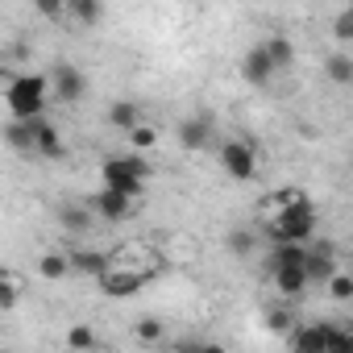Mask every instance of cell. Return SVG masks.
I'll use <instances>...</instances> for the list:
<instances>
[{
	"mask_svg": "<svg viewBox=\"0 0 353 353\" xmlns=\"http://www.w3.org/2000/svg\"><path fill=\"white\" fill-rule=\"evenodd\" d=\"M324 71H328V79L341 83V88L353 83V59H349V54H332V59L324 63Z\"/></svg>",
	"mask_w": 353,
	"mask_h": 353,
	"instance_id": "obj_23",
	"label": "cell"
},
{
	"mask_svg": "<svg viewBox=\"0 0 353 353\" xmlns=\"http://www.w3.org/2000/svg\"><path fill=\"white\" fill-rule=\"evenodd\" d=\"M38 13H42V17H54V21H59V17H67V5H38Z\"/></svg>",
	"mask_w": 353,
	"mask_h": 353,
	"instance_id": "obj_32",
	"label": "cell"
},
{
	"mask_svg": "<svg viewBox=\"0 0 353 353\" xmlns=\"http://www.w3.org/2000/svg\"><path fill=\"white\" fill-rule=\"evenodd\" d=\"M324 328L328 320H316V324H295L287 336H291V353H324Z\"/></svg>",
	"mask_w": 353,
	"mask_h": 353,
	"instance_id": "obj_11",
	"label": "cell"
},
{
	"mask_svg": "<svg viewBox=\"0 0 353 353\" xmlns=\"http://www.w3.org/2000/svg\"><path fill=\"white\" fill-rule=\"evenodd\" d=\"M212 133H216V121H212L208 112L179 121V145H183V150H204V145L212 141Z\"/></svg>",
	"mask_w": 353,
	"mask_h": 353,
	"instance_id": "obj_9",
	"label": "cell"
},
{
	"mask_svg": "<svg viewBox=\"0 0 353 353\" xmlns=\"http://www.w3.org/2000/svg\"><path fill=\"white\" fill-rule=\"evenodd\" d=\"M50 83H54V100H59V104H79L83 92H88V79H83L79 67H71V63H54Z\"/></svg>",
	"mask_w": 353,
	"mask_h": 353,
	"instance_id": "obj_6",
	"label": "cell"
},
{
	"mask_svg": "<svg viewBox=\"0 0 353 353\" xmlns=\"http://www.w3.org/2000/svg\"><path fill=\"white\" fill-rule=\"evenodd\" d=\"M316 225H320V216H316V204L307 200V196H299V200H291L287 208H279V216L270 221V241L274 245H307L312 237H316Z\"/></svg>",
	"mask_w": 353,
	"mask_h": 353,
	"instance_id": "obj_1",
	"label": "cell"
},
{
	"mask_svg": "<svg viewBox=\"0 0 353 353\" xmlns=\"http://www.w3.org/2000/svg\"><path fill=\"white\" fill-rule=\"evenodd\" d=\"M5 133V141L13 145V150H21V154H34V133H38V117L34 121H13L9 117V125L0 129Z\"/></svg>",
	"mask_w": 353,
	"mask_h": 353,
	"instance_id": "obj_16",
	"label": "cell"
},
{
	"mask_svg": "<svg viewBox=\"0 0 353 353\" xmlns=\"http://www.w3.org/2000/svg\"><path fill=\"white\" fill-rule=\"evenodd\" d=\"M196 353H225V345H212V341H208V345H200Z\"/></svg>",
	"mask_w": 353,
	"mask_h": 353,
	"instance_id": "obj_33",
	"label": "cell"
},
{
	"mask_svg": "<svg viewBox=\"0 0 353 353\" xmlns=\"http://www.w3.org/2000/svg\"><path fill=\"white\" fill-rule=\"evenodd\" d=\"M83 204L92 208V216H100V221H108V225H121V221L133 212V204H129L125 196L108 192V188H104V192H96V196H88Z\"/></svg>",
	"mask_w": 353,
	"mask_h": 353,
	"instance_id": "obj_8",
	"label": "cell"
},
{
	"mask_svg": "<svg viewBox=\"0 0 353 353\" xmlns=\"http://www.w3.org/2000/svg\"><path fill=\"white\" fill-rule=\"evenodd\" d=\"M332 38H336V42H353V9H341V13H336Z\"/></svg>",
	"mask_w": 353,
	"mask_h": 353,
	"instance_id": "obj_29",
	"label": "cell"
},
{
	"mask_svg": "<svg viewBox=\"0 0 353 353\" xmlns=\"http://www.w3.org/2000/svg\"><path fill=\"white\" fill-rule=\"evenodd\" d=\"M67 349L71 353H96V328L92 324H71L67 328Z\"/></svg>",
	"mask_w": 353,
	"mask_h": 353,
	"instance_id": "obj_19",
	"label": "cell"
},
{
	"mask_svg": "<svg viewBox=\"0 0 353 353\" xmlns=\"http://www.w3.org/2000/svg\"><path fill=\"white\" fill-rule=\"evenodd\" d=\"M266 328H270V332H279V336H287V332L295 328V312H291L287 303L270 307V312H266Z\"/></svg>",
	"mask_w": 353,
	"mask_h": 353,
	"instance_id": "obj_24",
	"label": "cell"
},
{
	"mask_svg": "<svg viewBox=\"0 0 353 353\" xmlns=\"http://www.w3.org/2000/svg\"><path fill=\"white\" fill-rule=\"evenodd\" d=\"M59 225H63L67 233H88V229H92V208H88L83 200H63V204H59Z\"/></svg>",
	"mask_w": 353,
	"mask_h": 353,
	"instance_id": "obj_15",
	"label": "cell"
},
{
	"mask_svg": "<svg viewBox=\"0 0 353 353\" xmlns=\"http://www.w3.org/2000/svg\"><path fill=\"white\" fill-rule=\"evenodd\" d=\"M270 283L279 287V295H283V299H299V295L307 291V274H303V266L274 270V274H270Z\"/></svg>",
	"mask_w": 353,
	"mask_h": 353,
	"instance_id": "obj_17",
	"label": "cell"
},
{
	"mask_svg": "<svg viewBox=\"0 0 353 353\" xmlns=\"http://www.w3.org/2000/svg\"><path fill=\"white\" fill-rule=\"evenodd\" d=\"M108 125H112V129H121V133H129V129H137V125H141V108H137L133 100H117V104L108 108Z\"/></svg>",
	"mask_w": 353,
	"mask_h": 353,
	"instance_id": "obj_18",
	"label": "cell"
},
{
	"mask_svg": "<svg viewBox=\"0 0 353 353\" xmlns=\"http://www.w3.org/2000/svg\"><path fill=\"white\" fill-rule=\"evenodd\" d=\"M145 283H150V274L129 270V266H112V270L100 279V291H104V295H112V299H129V295H137Z\"/></svg>",
	"mask_w": 353,
	"mask_h": 353,
	"instance_id": "obj_7",
	"label": "cell"
},
{
	"mask_svg": "<svg viewBox=\"0 0 353 353\" xmlns=\"http://www.w3.org/2000/svg\"><path fill=\"white\" fill-rule=\"evenodd\" d=\"M221 170L229 174V179H237V183H250L254 174H258V150H254V141H245V137L225 141L221 145Z\"/></svg>",
	"mask_w": 353,
	"mask_h": 353,
	"instance_id": "obj_3",
	"label": "cell"
},
{
	"mask_svg": "<svg viewBox=\"0 0 353 353\" xmlns=\"http://www.w3.org/2000/svg\"><path fill=\"white\" fill-rule=\"evenodd\" d=\"M67 353H71V349H67Z\"/></svg>",
	"mask_w": 353,
	"mask_h": 353,
	"instance_id": "obj_35",
	"label": "cell"
},
{
	"mask_svg": "<svg viewBox=\"0 0 353 353\" xmlns=\"http://www.w3.org/2000/svg\"><path fill=\"white\" fill-rule=\"evenodd\" d=\"M262 50H266V59H270L274 75H279V71H287V67H295V42H291L287 34H270V38L262 42Z\"/></svg>",
	"mask_w": 353,
	"mask_h": 353,
	"instance_id": "obj_14",
	"label": "cell"
},
{
	"mask_svg": "<svg viewBox=\"0 0 353 353\" xmlns=\"http://www.w3.org/2000/svg\"><path fill=\"white\" fill-rule=\"evenodd\" d=\"M229 250H233L237 258H250V254H254V229H233V233H229Z\"/></svg>",
	"mask_w": 353,
	"mask_h": 353,
	"instance_id": "obj_27",
	"label": "cell"
},
{
	"mask_svg": "<svg viewBox=\"0 0 353 353\" xmlns=\"http://www.w3.org/2000/svg\"><path fill=\"white\" fill-rule=\"evenodd\" d=\"M9 307H17V283L9 270H0V312H9Z\"/></svg>",
	"mask_w": 353,
	"mask_h": 353,
	"instance_id": "obj_28",
	"label": "cell"
},
{
	"mask_svg": "<svg viewBox=\"0 0 353 353\" xmlns=\"http://www.w3.org/2000/svg\"><path fill=\"white\" fill-rule=\"evenodd\" d=\"M34 154H38V158H63V154H67V150H63V133H59V125H50L46 117H38Z\"/></svg>",
	"mask_w": 353,
	"mask_h": 353,
	"instance_id": "obj_13",
	"label": "cell"
},
{
	"mask_svg": "<svg viewBox=\"0 0 353 353\" xmlns=\"http://www.w3.org/2000/svg\"><path fill=\"white\" fill-rule=\"evenodd\" d=\"M38 274H42V279H54V283H59V279H67V274H71L67 254H54V250H50V254H42V258H38Z\"/></svg>",
	"mask_w": 353,
	"mask_h": 353,
	"instance_id": "obj_21",
	"label": "cell"
},
{
	"mask_svg": "<svg viewBox=\"0 0 353 353\" xmlns=\"http://www.w3.org/2000/svg\"><path fill=\"white\" fill-rule=\"evenodd\" d=\"M100 174H104V188H108V192H117V196H125L129 204H133V200H141V192H145V183H141V179H133V174L117 162V154H112V158H104Z\"/></svg>",
	"mask_w": 353,
	"mask_h": 353,
	"instance_id": "obj_5",
	"label": "cell"
},
{
	"mask_svg": "<svg viewBox=\"0 0 353 353\" xmlns=\"http://www.w3.org/2000/svg\"><path fill=\"white\" fill-rule=\"evenodd\" d=\"M129 141H133V150H150L158 141V133L150 125H137V129H129Z\"/></svg>",
	"mask_w": 353,
	"mask_h": 353,
	"instance_id": "obj_31",
	"label": "cell"
},
{
	"mask_svg": "<svg viewBox=\"0 0 353 353\" xmlns=\"http://www.w3.org/2000/svg\"><path fill=\"white\" fill-rule=\"evenodd\" d=\"M67 262L75 274H92V279H104L112 270V258L104 250H75V254H67Z\"/></svg>",
	"mask_w": 353,
	"mask_h": 353,
	"instance_id": "obj_12",
	"label": "cell"
},
{
	"mask_svg": "<svg viewBox=\"0 0 353 353\" xmlns=\"http://www.w3.org/2000/svg\"><path fill=\"white\" fill-rule=\"evenodd\" d=\"M67 13H71L79 26H96V21L104 17V9L96 5V0H75V5H67Z\"/></svg>",
	"mask_w": 353,
	"mask_h": 353,
	"instance_id": "obj_25",
	"label": "cell"
},
{
	"mask_svg": "<svg viewBox=\"0 0 353 353\" xmlns=\"http://www.w3.org/2000/svg\"><path fill=\"white\" fill-rule=\"evenodd\" d=\"M5 100H9V112H13V121H34V117H42V112H46L50 83H46L42 75H17V79L9 83Z\"/></svg>",
	"mask_w": 353,
	"mask_h": 353,
	"instance_id": "obj_2",
	"label": "cell"
},
{
	"mask_svg": "<svg viewBox=\"0 0 353 353\" xmlns=\"http://www.w3.org/2000/svg\"><path fill=\"white\" fill-rule=\"evenodd\" d=\"M241 79H245V83H254V88H266V83L274 79V67H270V59H266L262 42H258V46H250V50L241 54Z\"/></svg>",
	"mask_w": 353,
	"mask_h": 353,
	"instance_id": "obj_10",
	"label": "cell"
},
{
	"mask_svg": "<svg viewBox=\"0 0 353 353\" xmlns=\"http://www.w3.org/2000/svg\"><path fill=\"white\" fill-rule=\"evenodd\" d=\"M0 353H13V349H0Z\"/></svg>",
	"mask_w": 353,
	"mask_h": 353,
	"instance_id": "obj_34",
	"label": "cell"
},
{
	"mask_svg": "<svg viewBox=\"0 0 353 353\" xmlns=\"http://www.w3.org/2000/svg\"><path fill=\"white\" fill-rule=\"evenodd\" d=\"M336 270H341V266H336L332 241H307V245H303V274H307V287H312V283H328Z\"/></svg>",
	"mask_w": 353,
	"mask_h": 353,
	"instance_id": "obj_4",
	"label": "cell"
},
{
	"mask_svg": "<svg viewBox=\"0 0 353 353\" xmlns=\"http://www.w3.org/2000/svg\"><path fill=\"white\" fill-rule=\"evenodd\" d=\"M162 332H166V324H162L158 316H141V320L133 324V336H137V345H158V341H162Z\"/></svg>",
	"mask_w": 353,
	"mask_h": 353,
	"instance_id": "obj_22",
	"label": "cell"
},
{
	"mask_svg": "<svg viewBox=\"0 0 353 353\" xmlns=\"http://www.w3.org/2000/svg\"><path fill=\"white\" fill-rule=\"evenodd\" d=\"M328 291H332V299H353V279L336 270V274L328 279Z\"/></svg>",
	"mask_w": 353,
	"mask_h": 353,
	"instance_id": "obj_30",
	"label": "cell"
},
{
	"mask_svg": "<svg viewBox=\"0 0 353 353\" xmlns=\"http://www.w3.org/2000/svg\"><path fill=\"white\" fill-rule=\"evenodd\" d=\"M117 162L133 174V179H141V183H150V174H154V166L141 158V154H117Z\"/></svg>",
	"mask_w": 353,
	"mask_h": 353,
	"instance_id": "obj_26",
	"label": "cell"
},
{
	"mask_svg": "<svg viewBox=\"0 0 353 353\" xmlns=\"http://www.w3.org/2000/svg\"><path fill=\"white\" fill-rule=\"evenodd\" d=\"M324 353H353V332L345 324H332L324 328Z\"/></svg>",
	"mask_w": 353,
	"mask_h": 353,
	"instance_id": "obj_20",
	"label": "cell"
}]
</instances>
